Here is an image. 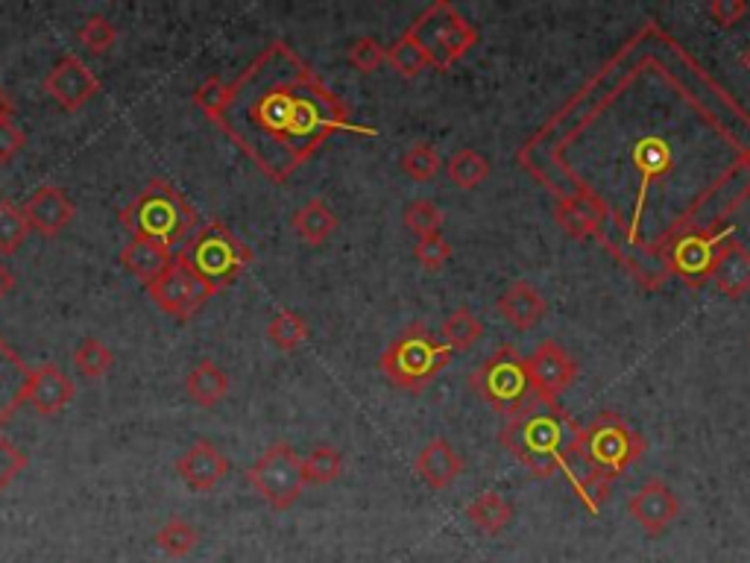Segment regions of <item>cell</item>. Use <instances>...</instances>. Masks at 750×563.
<instances>
[{
	"instance_id": "obj_1",
	"label": "cell",
	"mask_w": 750,
	"mask_h": 563,
	"mask_svg": "<svg viewBox=\"0 0 750 563\" xmlns=\"http://www.w3.org/2000/svg\"><path fill=\"white\" fill-rule=\"evenodd\" d=\"M271 183H288L338 132L375 135L288 42H271L227 88L214 121Z\"/></svg>"
},
{
	"instance_id": "obj_2",
	"label": "cell",
	"mask_w": 750,
	"mask_h": 563,
	"mask_svg": "<svg viewBox=\"0 0 750 563\" xmlns=\"http://www.w3.org/2000/svg\"><path fill=\"white\" fill-rule=\"evenodd\" d=\"M575 426L577 422L569 420L558 402H542L533 396L522 411L507 417L498 440L528 473L537 478H551L563 466V455L575 438Z\"/></svg>"
},
{
	"instance_id": "obj_3",
	"label": "cell",
	"mask_w": 750,
	"mask_h": 563,
	"mask_svg": "<svg viewBox=\"0 0 750 563\" xmlns=\"http://www.w3.org/2000/svg\"><path fill=\"white\" fill-rule=\"evenodd\" d=\"M121 223L132 238L174 250L197 232V211L167 179H153L121 211Z\"/></svg>"
},
{
	"instance_id": "obj_4",
	"label": "cell",
	"mask_w": 750,
	"mask_h": 563,
	"mask_svg": "<svg viewBox=\"0 0 750 563\" xmlns=\"http://www.w3.org/2000/svg\"><path fill=\"white\" fill-rule=\"evenodd\" d=\"M449 361H452V350L440 338H434L422 323H410L387 343L378 367L393 387L422 394L449 367Z\"/></svg>"
},
{
	"instance_id": "obj_5",
	"label": "cell",
	"mask_w": 750,
	"mask_h": 563,
	"mask_svg": "<svg viewBox=\"0 0 750 563\" xmlns=\"http://www.w3.org/2000/svg\"><path fill=\"white\" fill-rule=\"evenodd\" d=\"M176 258L220 294L253 264V250L232 229L211 220L188 238V244Z\"/></svg>"
},
{
	"instance_id": "obj_6",
	"label": "cell",
	"mask_w": 750,
	"mask_h": 563,
	"mask_svg": "<svg viewBox=\"0 0 750 563\" xmlns=\"http://www.w3.org/2000/svg\"><path fill=\"white\" fill-rule=\"evenodd\" d=\"M470 387L493 408V411L514 417L533 399L528 358L519 355L516 346L505 343L470 376Z\"/></svg>"
},
{
	"instance_id": "obj_7",
	"label": "cell",
	"mask_w": 750,
	"mask_h": 563,
	"mask_svg": "<svg viewBox=\"0 0 750 563\" xmlns=\"http://www.w3.org/2000/svg\"><path fill=\"white\" fill-rule=\"evenodd\" d=\"M575 446L610 482L646 455V440L639 438L619 413H598L589 426L577 422Z\"/></svg>"
},
{
	"instance_id": "obj_8",
	"label": "cell",
	"mask_w": 750,
	"mask_h": 563,
	"mask_svg": "<svg viewBox=\"0 0 750 563\" xmlns=\"http://www.w3.org/2000/svg\"><path fill=\"white\" fill-rule=\"evenodd\" d=\"M408 33L422 44L428 53L431 68L449 70L454 62H461L466 53L475 47L478 33L466 18L445 0H437L422 12V15L408 26Z\"/></svg>"
},
{
	"instance_id": "obj_9",
	"label": "cell",
	"mask_w": 750,
	"mask_h": 563,
	"mask_svg": "<svg viewBox=\"0 0 750 563\" xmlns=\"http://www.w3.org/2000/svg\"><path fill=\"white\" fill-rule=\"evenodd\" d=\"M246 478L271 508L288 510L306 490V475H302V457L288 443H273L250 470Z\"/></svg>"
},
{
	"instance_id": "obj_10",
	"label": "cell",
	"mask_w": 750,
	"mask_h": 563,
	"mask_svg": "<svg viewBox=\"0 0 750 563\" xmlns=\"http://www.w3.org/2000/svg\"><path fill=\"white\" fill-rule=\"evenodd\" d=\"M734 229H690V232H681L674 238L672 246H669V267L681 282H686L690 288H701L704 282L713 279L718 264V253L721 246L730 238Z\"/></svg>"
},
{
	"instance_id": "obj_11",
	"label": "cell",
	"mask_w": 750,
	"mask_h": 563,
	"mask_svg": "<svg viewBox=\"0 0 750 563\" xmlns=\"http://www.w3.org/2000/svg\"><path fill=\"white\" fill-rule=\"evenodd\" d=\"M147 294L165 314L176 317V320H191L218 290L211 288V285H206L197 273L188 271V267L176 258L153 285H147Z\"/></svg>"
},
{
	"instance_id": "obj_12",
	"label": "cell",
	"mask_w": 750,
	"mask_h": 563,
	"mask_svg": "<svg viewBox=\"0 0 750 563\" xmlns=\"http://www.w3.org/2000/svg\"><path fill=\"white\" fill-rule=\"evenodd\" d=\"M528 373H531L533 396L542 402H558L560 396L575 385L577 364L558 341H542L528 355Z\"/></svg>"
},
{
	"instance_id": "obj_13",
	"label": "cell",
	"mask_w": 750,
	"mask_h": 563,
	"mask_svg": "<svg viewBox=\"0 0 750 563\" xmlns=\"http://www.w3.org/2000/svg\"><path fill=\"white\" fill-rule=\"evenodd\" d=\"M44 91L59 103L65 112H79L88 100L100 91V79L79 56H62L44 77Z\"/></svg>"
},
{
	"instance_id": "obj_14",
	"label": "cell",
	"mask_w": 750,
	"mask_h": 563,
	"mask_svg": "<svg viewBox=\"0 0 750 563\" xmlns=\"http://www.w3.org/2000/svg\"><path fill=\"white\" fill-rule=\"evenodd\" d=\"M630 517L637 519L642 531L651 537L663 534L665 528L672 526L677 514H681V501L672 493V487L660 478H648L628 501Z\"/></svg>"
},
{
	"instance_id": "obj_15",
	"label": "cell",
	"mask_w": 750,
	"mask_h": 563,
	"mask_svg": "<svg viewBox=\"0 0 750 563\" xmlns=\"http://www.w3.org/2000/svg\"><path fill=\"white\" fill-rule=\"evenodd\" d=\"M176 473H179V478H183L194 493H209L227 478L229 461L211 440H197V443L188 446V452L176 461Z\"/></svg>"
},
{
	"instance_id": "obj_16",
	"label": "cell",
	"mask_w": 750,
	"mask_h": 563,
	"mask_svg": "<svg viewBox=\"0 0 750 563\" xmlns=\"http://www.w3.org/2000/svg\"><path fill=\"white\" fill-rule=\"evenodd\" d=\"M24 209V218L30 223V229H35L38 235L56 238L62 229L68 227L77 209L74 202L68 200V194L56 188V185H42L38 191L30 194L26 202L21 206Z\"/></svg>"
},
{
	"instance_id": "obj_17",
	"label": "cell",
	"mask_w": 750,
	"mask_h": 563,
	"mask_svg": "<svg viewBox=\"0 0 750 563\" xmlns=\"http://www.w3.org/2000/svg\"><path fill=\"white\" fill-rule=\"evenodd\" d=\"M74 382L62 373L56 364H42L33 369L30 387H26V405H33L35 413L42 417H56L74 399Z\"/></svg>"
},
{
	"instance_id": "obj_18",
	"label": "cell",
	"mask_w": 750,
	"mask_h": 563,
	"mask_svg": "<svg viewBox=\"0 0 750 563\" xmlns=\"http://www.w3.org/2000/svg\"><path fill=\"white\" fill-rule=\"evenodd\" d=\"M413 470L422 482L431 487V490H445L452 487L463 473V457L454 452V446L449 440L434 438L431 443L419 449L417 461H413Z\"/></svg>"
},
{
	"instance_id": "obj_19",
	"label": "cell",
	"mask_w": 750,
	"mask_h": 563,
	"mask_svg": "<svg viewBox=\"0 0 750 563\" xmlns=\"http://www.w3.org/2000/svg\"><path fill=\"white\" fill-rule=\"evenodd\" d=\"M30 378H33V369L26 367L24 358L0 338V429L26 402Z\"/></svg>"
},
{
	"instance_id": "obj_20",
	"label": "cell",
	"mask_w": 750,
	"mask_h": 563,
	"mask_svg": "<svg viewBox=\"0 0 750 563\" xmlns=\"http://www.w3.org/2000/svg\"><path fill=\"white\" fill-rule=\"evenodd\" d=\"M496 308L498 314L505 317L507 323L514 325V329H519V332H528V329H533V325L545 317V299H542V294L533 288L531 282L525 279L514 282V285L498 297Z\"/></svg>"
},
{
	"instance_id": "obj_21",
	"label": "cell",
	"mask_w": 750,
	"mask_h": 563,
	"mask_svg": "<svg viewBox=\"0 0 750 563\" xmlns=\"http://www.w3.org/2000/svg\"><path fill=\"white\" fill-rule=\"evenodd\" d=\"M716 288L727 299H742L750 290V250L739 244L736 238H727L721 253H718L716 273H713Z\"/></svg>"
},
{
	"instance_id": "obj_22",
	"label": "cell",
	"mask_w": 750,
	"mask_h": 563,
	"mask_svg": "<svg viewBox=\"0 0 750 563\" xmlns=\"http://www.w3.org/2000/svg\"><path fill=\"white\" fill-rule=\"evenodd\" d=\"M123 267L139 276L144 285H153V282L162 276V273L176 262L170 250L162 244H153V241H139V238H130V244L121 250Z\"/></svg>"
},
{
	"instance_id": "obj_23",
	"label": "cell",
	"mask_w": 750,
	"mask_h": 563,
	"mask_svg": "<svg viewBox=\"0 0 750 563\" xmlns=\"http://www.w3.org/2000/svg\"><path fill=\"white\" fill-rule=\"evenodd\" d=\"M185 390L191 396L194 405L200 408H214V405L229 394L227 369L218 367L211 358H202L197 367L185 378Z\"/></svg>"
},
{
	"instance_id": "obj_24",
	"label": "cell",
	"mask_w": 750,
	"mask_h": 563,
	"mask_svg": "<svg viewBox=\"0 0 750 563\" xmlns=\"http://www.w3.org/2000/svg\"><path fill=\"white\" fill-rule=\"evenodd\" d=\"M290 227H294V232H297L306 244L320 246L334 235L338 218H334V211L329 209L323 200H308L306 206L294 214Z\"/></svg>"
},
{
	"instance_id": "obj_25",
	"label": "cell",
	"mask_w": 750,
	"mask_h": 563,
	"mask_svg": "<svg viewBox=\"0 0 750 563\" xmlns=\"http://www.w3.org/2000/svg\"><path fill=\"white\" fill-rule=\"evenodd\" d=\"M466 517H470V522L478 528L481 534L498 537L507 526H510V519H514V508H510V501H507L505 496L487 490V493H481L475 501H470Z\"/></svg>"
},
{
	"instance_id": "obj_26",
	"label": "cell",
	"mask_w": 750,
	"mask_h": 563,
	"mask_svg": "<svg viewBox=\"0 0 750 563\" xmlns=\"http://www.w3.org/2000/svg\"><path fill=\"white\" fill-rule=\"evenodd\" d=\"M440 334H443V343L449 350L466 352L484 338V323L472 314L470 308H457V311L445 317L443 325H440Z\"/></svg>"
},
{
	"instance_id": "obj_27",
	"label": "cell",
	"mask_w": 750,
	"mask_h": 563,
	"mask_svg": "<svg viewBox=\"0 0 750 563\" xmlns=\"http://www.w3.org/2000/svg\"><path fill=\"white\" fill-rule=\"evenodd\" d=\"M445 174H449V179H452L457 188L472 191V188H478V185L489 176V162L487 156H481L478 150L463 147L445 162Z\"/></svg>"
},
{
	"instance_id": "obj_28",
	"label": "cell",
	"mask_w": 750,
	"mask_h": 563,
	"mask_svg": "<svg viewBox=\"0 0 750 563\" xmlns=\"http://www.w3.org/2000/svg\"><path fill=\"white\" fill-rule=\"evenodd\" d=\"M387 62L393 65V70L399 74V77L405 79H413L419 77L422 70L431 68V62H428V53L422 51V44L413 38V35L405 30V33L396 38V42L387 47Z\"/></svg>"
},
{
	"instance_id": "obj_29",
	"label": "cell",
	"mask_w": 750,
	"mask_h": 563,
	"mask_svg": "<svg viewBox=\"0 0 750 563\" xmlns=\"http://www.w3.org/2000/svg\"><path fill=\"white\" fill-rule=\"evenodd\" d=\"M267 338H271L273 346H279L282 352L299 350V346L308 341L306 317L297 314V311H290V308H282L279 314L271 320V325H267Z\"/></svg>"
},
{
	"instance_id": "obj_30",
	"label": "cell",
	"mask_w": 750,
	"mask_h": 563,
	"mask_svg": "<svg viewBox=\"0 0 750 563\" xmlns=\"http://www.w3.org/2000/svg\"><path fill=\"white\" fill-rule=\"evenodd\" d=\"M200 543V531L188 522V519L170 517L165 526L156 531V545L167 558H185L194 552V545Z\"/></svg>"
},
{
	"instance_id": "obj_31",
	"label": "cell",
	"mask_w": 750,
	"mask_h": 563,
	"mask_svg": "<svg viewBox=\"0 0 750 563\" xmlns=\"http://www.w3.org/2000/svg\"><path fill=\"white\" fill-rule=\"evenodd\" d=\"M30 232L33 229L26 223L24 209L9 200L0 202V255H15Z\"/></svg>"
},
{
	"instance_id": "obj_32",
	"label": "cell",
	"mask_w": 750,
	"mask_h": 563,
	"mask_svg": "<svg viewBox=\"0 0 750 563\" xmlns=\"http://www.w3.org/2000/svg\"><path fill=\"white\" fill-rule=\"evenodd\" d=\"M343 473V455L332 446H317L302 457L306 484H332Z\"/></svg>"
},
{
	"instance_id": "obj_33",
	"label": "cell",
	"mask_w": 750,
	"mask_h": 563,
	"mask_svg": "<svg viewBox=\"0 0 750 563\" xmlns=\"http://www.w3.org/2000/svg\"><path fill=\"white\" fill-rule=\"evenodd\" d=\"M114 364L112 350L100 343L97 338H86V341L77 343L74 350V367L77 373H82L86 378H103Z\"/></svg>"
},
{
	"instance_id": "obj_34",
	"label": "cell",
	"mask_w": 750,
	"mask_h": 563,
	"mask_svg": "<svg viewBox=\"0 0 750 563\" xmlns=\"http://www.w3.org/2000/svg\"><path fill=\"white\" fill-rule=\"evenodd\" d=\"M443 209L437 206L434 200H413L405 206V214H401V223L408 232H413L417 238L437 235L440 227H443Z\"/></svg>"
},
{
	"instance_id": "obj_35",
	"label": "cell",
	"mask_w": 750,
	"mask_h": 563,
	"mask_svg": "<svg viewBox=\"0 0 750 563\" xmlns=\"http://www.w3.org/2000/svg\"><path fill=\"white\" fill-rule=\"evenodd\" d=\"M77 38L79 44L86 47V53H91V56H103V53L112 51L114 42H118V26H114L106 15H88L86 21H82V26H79Z\"/></svg>"
},
{
	"instance_id": "obj_36",
	"label": "cell",
	"mask_w": 750,
	"mask_h": 563,
	"mask_svg": "<svg viewBox=\"0 0 750 563\" xmlns=\"http://www.w3.org/2000/svg\"><path fill=\"white\" fill-rule=\"evenodd\" d=\"M440 167H443L440 153H437L431 144H426V141L413 144V147L401 156V170H405L413 183H431V179L440 174Z\"/></svg>"
},
{
	"instance_id": "obj_37",
	"label": "cell",
	"mask_w": 750,
	"mask_h": 563,
	"mask_svg": "<svg viewBox=\"0 0 750 563\" xmlns=\"http://www.w3.org/2000/svg\"><path fill=\"white\" fill-rule=\"evenodd\" d=\"M633 158H637V170L642 174V188H648L654 176L665 174V170H669V162H672V156H669V147H665V141H660V139H642L639 141V147H637V153H633Z\"/></svg>"
},
{
	"instance_id": "obj_38",
	"label": "cell",
	"mask_w": 750,
	"mask_h": 563,
	"mask_svg": "<svg viewBox=\"0 0 750 563\" xmlns=\"http://www.w3.org/2000/svg\"><path fill=\"white\" fill-rule=\"evenodd\" d=\"M413 255H417V262L422 271L440 273L445 264H449V258H452V244L437 232V235L419 238L417 246H413Z\"/></svg>"
},
{
	"instance_id": "obj_39",
	"label": "cell",
	"mask_w": 750,
	"mask_h": 563,
	"mask_svg": "<svg viewBox=\"0 0 750 563\" xmlns=\"http://www.w3.org/2000/svg\"><path fill=\"white\" fill-rule=\"evenodd\" d=\"M384 62H387V51H384L378 38L364 35V38H359V42H352L350 65L355 70H361V74H375V70L382 68Z\"/></svg>"
},
{
	"instance_id": "obj_40",
	"label": "cell",
	"mask_w": 750,
	"mask_h": 563,
	"mask_svg": "<svg viewBox=\"0 0 750 563\" xmlns=\"http://www.w3.org/2000/svg\"><path fill=\"white\" fill-rule=\"evenodd\" d=\"M227 88L229 86H223V79H220L218 74H211V77L202 79L200 88L194 91V106L209 114L211 121H218L220 112H223V103H227Z\"/></svg>"
},
{
	"instance_id": "obj_41",
	"label": "cell",
	"mask_w": 750,
	"mask_h": 563,
	"mask_svg": "<svg viewBox=\"0 0 750 563\" xmlns=\"http://www.w3.org/2000/svg\"><path fill=\"white\" fill-rule=\"evenodd\" d=\"M24 466H26L24 452H21L12 440L3 438V431H0V493L15 482Z\"/></svg>"
},
{
	"instance_id": "obj_42",
	"label": "cell",
	"mask_w": 750,
	"mask_h": 563,
	"mask_svg": "<svg viewBox=\"0 0 750 563\" xmlns=\"http://www.w3.org/2000/svg\"><path fill=\"white\" fill-rule=\"evenodd\" d=\"M24 147H26L24 130L18 126L12 114H3V118H0V165H9Z\"/></svg>"
},
{
	"instance_id": "obj_43",
	"label": "cell",
	"mask_w": 750,
	"mask_h": 563,
	"mask_svg": "<svg viewBox=\"0 0 750 563\" xmlns=\"http://www.w3.org/2000/svg\"><path fill=\"white\" fill-rule=\"evenodd\" d=\"M558 223L563 227V232H569L572 238H586L593 232V214L581 206H572V202H560L558 206Z\"/></svg>"
},
{
	"instance_id": "obj_44",
	"label": "cell",
	"mask_w": 750,
	"mask_h": 563,
	"mask_svg": "<svg viewBox=\"0 0 750 563\" xmlns=\"http://www.w3.org/2000/svg\"><path fill=\"white\" fill-rule=\"evenodd\" d=\"M707 12L716 18V24L734 26V24H739V18H745L748 3H742V0H713V3L707 7Z\"/></svg>"
},
{
	"instance_id": "obj_45",
	"label": "cell",
	"mask_w": 750,
	"mask_h": 563,
	"mask_svg": "<svg viewBox=\"0 0 750 563\" xmlns=\"http://www.w3.org/2000/svg\"><path fill=\"white\" fill-rule=\"evenodd\" d=\"M12 285H15V276H12V273H9L7 267L0 264V299L7 297L9 290H12Z\"/></svg>"
},
{
	"instance_id": "obj_46",
	"label": "cell",
	"mask_w": 750,
	"mask_h": 563,
	"mask_svg": "<svg viewBox=\"0 0 750 563\" xmlns=\"http://www.w3.org/2000/svg\"><path fill=\"white\" fill-rule=\"evenodd\" d=\"M3 114H15V106H12V100L7 97V91L0 88V118H3Z\"/></svg>"
},
{
	"instance_id": "obj_47",
	"label": "cell",
	"mask_w": 750,
	"mask_h": 563,
	"mask_svg": "<svg viewBox=\"0 0 750 563\" xmlns=\"http://www.w3.org/2000/svg\"><path fill=\"white\" fill-rule=\"evenodd\" d=\"M745 170H748V176H750V153L745 156Z\"/></svg>"
}]
</instances>
